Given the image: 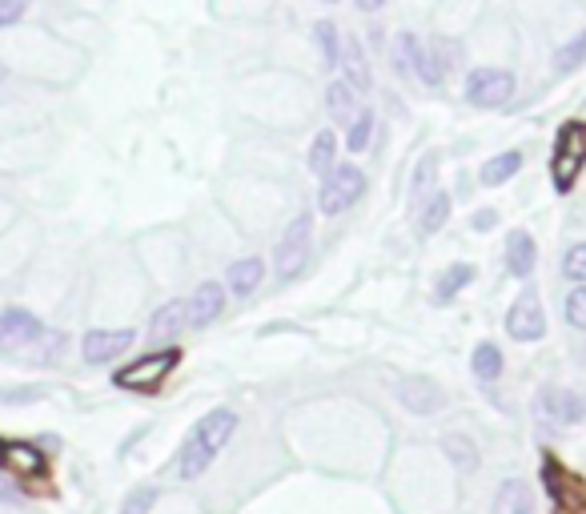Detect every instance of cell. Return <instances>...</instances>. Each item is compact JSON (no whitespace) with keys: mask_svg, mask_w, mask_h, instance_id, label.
<instances>
[{"mask_svg":"<svg viewBox=\"0 0 586 514\" xmlns=\"http://www.w3.org/2000/svg\"><path fill=\"white\" fill-rule=\"evenodd\" d=\"M322 5H334V0H322Z\"/></svg>","mask_w":586,"mask_h":514,"instance_id":"74e56055","label":"cell"},{"mask_svg":"<svg viewBox=\"0 0 586 514\" xmlns=\"http://www.w3.org/2000/svg\"><path fill=\"white\" fill-rule=\"evenodd\" d=\"M181 330H189V302H181V298L165 302L149 318V342H157V346H177V334Z\"/></svg>","mask_w":586,"mask_h":514,"instance_id":"7c38bea8","label":"cell"},{"mask_svg":"<svg viewBox=\"0 0 586 514\" xmlns=\"http://www.w3.org/2000/svg\"><path fill=\"white\" fill-rule=\"evenodd\" d=\"M494 225H498V209H478V213L470 217V229H474V233H490Z\"/></svg>","mask_w":586,"mask_h":514,"instance_id":"836d02e7","label":"cell"},{"mask_svg":"<svg viewBox=\"0 0 586 514\" xmlns=\"http://www.w3.org/2000/svg\"><path fill=\"white\" fill-rule=\"evenodd\" d=\"M346 129H350V133H346L350 153H362V149L370 145V137H374V109H358V117H354Z\"/></svg>","mask_w":586,"mask_h":514,"instance_id":"83f0119b","label":"cell"},{"mask_svg":"<svg viewBox=\"0 0 586 514\" xmlns=\"http://www.w3.org/2000/svg\"><path fill=\"white\" fill-rule=\"evenodd\" d=\"M314 33H318V49H322L326 69H338L342 65V33H338V25L334 21H318Z\"/></svg>","mask_w":586,"mask_h":514,"instance_id":"484cf974","label":"cell"},{"mask_svg":"<svg viewBox=\"0 0 586 514\" xmlns=\"http://www.w3.org/2000/svg\"><path fill=\"white\" fill-rule=\"evenodd\" d=\"M522 161H526V157H522V149H506V153L490 157V161L482 165V173H478V177H482V185H506V181L522 169Z\"/></svg>","mask_w":586,"mask_h":514,"instance_id":"44dd1931","label":"cell"},{"mask_svg":"<svg viewBox=\"0 0 586 514\" xmlns=\"http://www.w3.org/2000/svg\"><path fill=\"white\" fill-rule=\"evenodd\" d=\"M233 434H237V410H229V406L209 410V414L185 434V442H181V450H177V478H181V482L205 478V470L217 462V454L229 446Z\"/></svg>","mask_w":586,"mask_h":514,"instance_id":"6da1fadb","label":"cell"},{"mask_svg":"<svg viewBox=\"0 0 586 514\" xmlns=\"http://www.w3.org/2000/svg\"><path fill=\"white\" fill-rule=\"evenodd\" d=\"M506 334H510L514 342H522V346L546 338V310H542V298H538L534 286H526V290L514 298V306L506 310Z\"/></svg>","mask_w":586,"mask_h":514,"instance_id":"8992f818","label":"cell"},{"mask_svg":"<svg viewBox=\"0 0 586 514\" xmlns=\"http://www.w3.org/2000/svg\"><path fill=\"white\" fill-rule=\"evenodd\" d=\"M514 97V77L506 69H470L466 73V101L474 109H502Z\"/></svg>","mask_w":586,"mask_h":514,"instance_id":"ba28073f","label":"cell"},{"mask_svg":"<svg viewBox=\"0 0 586 514\" xmlns=\"http://www.w3.org/2000/svg\"><path fill=\"white\" fill-rule=\"evenodd\" d=\"M137 342V330H89L85 338H81V358L89 362V366H109V362H117L121 354H129V346Z\"/></svg>","mask_w":586,"mask_h":514,"instance_id":"30bf717a","label":"cell"},{"mask_svg":"<svg viewBox=\"0 0 586 514\" xmlns=\"http://www.w3.org/2000/svg\"><path fill=\"white\" fill-rule=\"evenodd\" d=\"M342 69H346V85H350L354 93H370V89H374V73H370V61H366V53H362L358 41L346 45V53H342Z\"/></svg>","mask_w":586,"mask_h":514,"instance_id":"d6986e66","label":"cell"},{"mask_svg":"<svg viewBox=\"0 0 586 514\" xmlns=\"http://www.w3.org/2000/svg\"><path fill=\"white\" fill-rule=\"evenodd\" d=\"M225 314V286L221 282H201L197 294L189 298V330H205Z\"/></svg>","mask_w":586,"mask_h":514,"instance_id":"4fadbf2b","label":"cell"},{"mask_svg":"<svg viewBox=\"0 0 586 514\" xmlns=\"http://www.w3.org/2000/svg\"><path fill=\"white\" fill-rule=\"evenodd\" d=\"M382 5H386V0H358V9H362V13H378Z\"/></svg>","mask_w":586,"mask_h":514,"instance_id":"e575fe53","label":"cell"},{"mask_svg":"<svg viewBox=\"0 0 586 514\" xmlns=\"http://www.w3.org/2000/svg\"><path fill=\"white\" fill-rule=\"evenodd\" d=\"M29 5H33V0H0V29L21 25L25 13H29Z\"/></svg>","mask_w":586,"mask_h":514,"instance_id":"1f68e13d","label":"cell"},{"mask_svg":"<svg viewBox=\"0 0 586 514\" xmlns=\"http://www.w3.org/2000/svg\"><path fill=\"white\" fill-rule=\"evenodd\" d=\"M0 502H17V494H13V490H5V486H0Z\"/></svg>","mask_w":586,"mask_h":514,"instance_id":"d590c367","label":"cell"},{"mask_svg":"<svg viewBox=\"0 0 586 514\" xmlns=\"http://www.w3.org/2000/svg\"><path fill=\"white\" fill-rule=\"evenodd\" d=\"M334 161H338V133L334 129H322L314 137V145H310V173L326 177L334 169Z\"/></svg>","mask_w":586,"mask_h":514,"instance_id":"cb8c5ba5","label":"cell"},{"mask_svg":"<svg viewBox=\"0 0 586 514\" xmlns=\"http://www.w3.org/2000/svg\"><path fill=\"white\" fill-rule=\"evenodd\" d=\"M442 450H446V458H450L458 470H466V474L478 466V450H474V442H470L466 434H458V430L442 438Z\"/></svg>","mask_w":586,"mask_h":514,"instance_id":"d4e9b609","label":"cell"},{"mask_svg":"<svg viewBox=\"0 0 586 514\" xmlns=\"http://www.w3.org/2000/svg\"><path fill=\"white\" fill-rule=\"evenodd\" d=\"M470 282H474V266H470V262H454V266H446V270L438 274V282H434V302H438V306H450Z\"/></svg>","mask_w":586,"mask_h":514,"instance_id":"e0dca14e","label":"cell"},{"mask_svg":"<svg viewBox=\"0 0 586 514\" xmlns=\"http://www.w3.org/2000/svg\"><path fill=\"white\" fill-rule=\"evenodd\" d=\"M326 109H330V117H334V125H350L354 117H358V97H354V89L346 85V81H334L330 89H326Z\"/></svg>","mask_w":586,"mask_h":514,"instance_id":"ffe728a7","label":"cell"},{"mask_svg":"<svg viewBox=\"0 0 586 514\" xmlns=\"http://www.w3.org/2000/svg\"><path fill=\"white\" fill-rule=\"evenodd\" d=\"M502 350L494 346V342H478L474 346V354H470V370H474V378L478 382H498L502 378Z\"/></svg>","mask_w":586,"mask_h":514,"instance_id":"603a6c76","label":"cell"},{"mask_svg":"<svg viewBox=\"0 0 586 514\" xmlns=\"http://www.w3.org/2000/svg\"><path fill=\"white\" fill-rule=\"evenodd\" d=\"M534 266H538V241L526 229H514L506 237V274L518 278V282H526L534 274Z\"/></svg>","mask_w":586,"mask_h":514,"instance_id":"5bb4252c","label":"cell"},{"mask_svg":"<svg viewBox=\"0 0 586 514\" xmlns=\"http://www.w3.org/2000/svg\"><path fill=\"white\" fill-rule=\"evenodd\" d=\"M5 77H9V69H5V65H0V81H5Z\"/></svg>","mask_w":586,"mask_h":514,"instance_id":"8d00e7d4","label":"cell"},{"mask_svg":"<svg viewBox=\"0 0 586 514\" xmlns=\"http://www.w3.org/2000/svg\"><path fill=\"white\" fill-rule=\"evenodd\" d=\"M582 169H586V121L570 117V121L558 125L554 149H550V181H554V193L558 197L574 193Z\"/></svg>","mask_w":586,"mask_h":514,"instance_id":"7a4b0ae2","label":"cell"},{"mask_svg":"<svg viewBox=\"0 0 586 514\" xmlns=\"http://www.w3.org/2000/svg\"><path fill=\"white\" fill-rule=\"evenodd\" d=\"M0 470L13 474V478H25V482H29V478L41 482V478H49V458H45V450L33 446V442L0 438Z\"/></svg>","mask_w":586,"mask_h":514,"instance_id":"9c48e42d","label":"cell"},{"mask_svg":"<svg viewBox=\"0 0 586 514\" xmlns=\"http://www.w3.org/2000/svg\"><path fill=\"white\" fill-rule=\"evenodd\" d=\"M566 322H570L574 330L586 334V286H574V290L566 294Z\"/></svg>","mask_w":586,"mask_h":514,"instance_id":"4dcf8cb0","label":"cell"},{"mask_svg":"<svg viewBox=\"0 0 586 514\" xmlns=\"http://www.w3.org/2000/svg\"><path fill=\"white\" fill-rule=\"evenodd\" d=\"M446 221H450V193H446V189H430V201L422 205V217H418V233L430 237V233H438Z\"/></svg>","mask_w":586,"mask_h":514,"instance_id":"7402d4cb","label":"cell"},{"mask_svg":"<svg viewBox=\"0 0 586 514\" xmlns=\"http://www.w3.org/2000/svg\"><path fill=\"white\" fill-rule=\"evenodd\" d=\"M394 398L410 410V414H434L446 406V390L422 374H410V378H398L394 382Z\"/></svg>","mask_w":586,"mask_h":514,"instance_id":"8fae6325","label":"cell"},{"mask_svg":"<svg viewBox=\"0 0 586 514\" xmlns=\"http://www.w3.org/2000/svg\"><path fill=\"white\" fill-rule=\"evenodd\" d=\"M362 193H366V173L358 169V165H334L326 177H322V193H318V209L326 213V217H338V213H346V209H354L358 201H362Z\"/></svg>","mask_w":586,"mask_h":514,"instance_id":"5b68a950","label":"cell"},{"mask_svg":"<svg viewBox=\"0 0 586 514\" xmlns=\"http://www.w3.org/2000/svg\"><path fill=\"white\" fill-rule=\"evenodd\" d=\"M157 486H137V490H129V498L121 502V514H149L153 506H157Z\"/></svg>","mask_w":586,"mask_h":514,"instance_id":"f546056e","label":"cell"},{"mask_svg":"<svg viewBox=\"0 0 586 514\" xmlns=\"http://www.w3.org/2000/svg\"><path fill=\"white\" fill-rule=\"evenodd\" d=\"M562 278L574 286H586V241H574L562 257Z\"/></svg>","mask_w":586,"mask_h":514,"instance_id":"f1b7e54d","label":"cell"},{"mask_svg":"<svg viewBox=\"0 0 586 514\" xmlns=\"http://www.w3.org/2000/svg\"><path fill=\"white\" fill-rule=\"evenodd\" d=\"M45 334V322L25 310V306H5L0 310V354H17V350H29L37 346Z\"/></svg>","mask_w":586,"mask_h":514,"instance_id":"52a82bcc","label":"cell"},{"mask_svg":"<svg viewBox=\"0 0 586 514\" xmlns=\"http://www.w3.org/2000/svg\"><path fill=\"white\" fill-rule=\"evenodd\" d=\"M538 410L546 418H554V422H566V426H574V422L586 418V402L574 390H542L538 394Z\"/></svg>","mask_w":586,"mask_h":514,"instance_id":"9a60e30c","label":"cell"},{"mask_svg":"<svg viewBox=\"0 0 586 514\" xmlns=\"http://www.w3.org/2000/svg\"><path fill=\"white\" fill-rule=\"evenodd\" d=\"M494 514H534V498L530 486L522 478H506L494 494Z\"/></svg>","mask_w":586,"mask_h":514,"instance_id":"ac0fdd59","label":"cell"},{"mask_svg":"<svg viewBox=\"0 0 586 514\" xmlns=\"http://www.w3.org/2000/svg\"><path fill=\"white\" fill-rule=\"evenodd\" d=\"M310 249H314V213H298L285 225V233L273 249V278L277 282L302 278V270L310 262Z\"/></svg>","mask_w":586,"mask_h":514,"instance_id":"277c9868","label":"cell"},{"mask_svg":"<svg viewBox=\"0 0 586 514\" xmlns=\"http://www.w3.org/2000/svg\"><path fill=\"white\" fill-rule=\"evenodd\" d=\"M177 366H181V346H157V350L125 362L113 374V386L117 390H133V394H157Z\"/></svg>","mask_w":586,"mask_h":514,"instance_id":"3957f363","label":"cell"},{"mask_svg":"<svg viewBox=\"0 0 586 514\" xmlns=\"http://www.w3.org/2000/svg\"><path fill=\"white\" fill-rule=\"evenodd\" d=\"M434 173H438V153L422 157V165L414 173V197H426V185H434Z\"/></svg>","mask_w":586,"mask_h":514,"instance_id":"d6a6232c","label":"cell"},{"mask_svg":"<svg viewBox=\"0 0 586 514\" xmlns=\"http://www.w3.org/2000/svg\"><path fill=\"white\" fill-rule=\"evenodd\" d=\"M261 278H265L261 257H237V262L229 266V274H225V290L237 294V298H249L261 286Z\"/></svg>","mask_w":586,"mask_h":514,"instance_id":"2e32d148","label":"cell"},{"mask_svg":"<svg viewBox=\"0 0 586 514\" xmlns=\"http://www.w3.org/2000/svg\"><path fill=\"white\" fill-rule=\"evenodd\" d=\"M586 65V29L574 37V41H566V45H558V53H554V73H574V69H582Z\"/></svg>","mask_w":586,"mask_h":514,"instance_id":"4316f807","label":"cell"}]
</instances>
